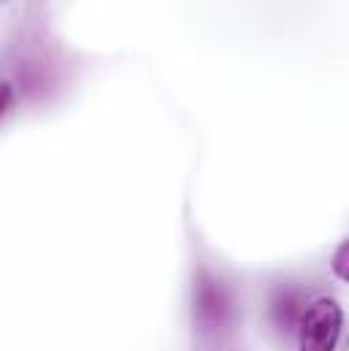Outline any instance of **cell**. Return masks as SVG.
I'll return each mask as SVG.
<instances>
[{"mask_svg": "<svg viewBox=\"0 0 349 351\" xmlns=\"http://www.w3.org/2000/svg\"><path fill=\"white\" fill-rule=\"evenodd\" d=\"M344 327V311L336 300L322 297L306 308L300 322V351H336Z\"/></svg>", "mask_w": 349, "mask_h": 351, "instance_id": "1", "label": "cell"}, {"mask_svg": "<svg viewBox=\"0 0 349 351\" xmlns=\"http://www.w3.org/2000/svg\"><path fill=\"white\" fill-rule=\"evenodd\" d=\"M194 313H196V324L205 330V332H216V330H224L227 322H229V297L224 291V286H218V280L207 272H202L196 278V286H194Z\"/></svg>", "mask_w": 349, "mask_h": 351, "instance_id": "2", "label": "cell"}, {"mask_svg": "<svg viewBox=\"0 0 349 351\" xmlns=\"http://www.w3.org/2000/svg\"><path fill=\"white\" fill-rule=\"evenodd\" d=\"M303 316H306V311L300 313V297H297V291H281L275 300H273V319H275V324L281 327V330H292L297 322H303Z\"/></svg>", "mask_w": 349, "mask_h": 351, "instance_id": "3", "label": "cell"}, {"mask_svg": "<svg viewBox=\"0 0 349 351\" xmlns=\"http://www.w3.org/2000/svg\"><path fill=\"white\" fill-rule=\"evenodd\" d=\"M333 272L349 283V237L339 245V251H336V256H333Z\"/></svg>", "mask_w": 349, "mask_h": 351, "instance_id": "4", "label": "cell"}]
</instances>
